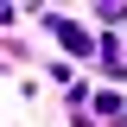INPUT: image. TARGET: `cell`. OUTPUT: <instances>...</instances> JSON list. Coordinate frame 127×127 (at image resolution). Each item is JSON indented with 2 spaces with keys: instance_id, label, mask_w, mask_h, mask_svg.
Here are the masks:
<instances>
[{
  "instance_id": "1",
  "label": "cell",
  "mask_w": 127,
  "mask_h": 127,
  "mask_svg": "<svg viewBox=\"0 0 127 127\" xmlns=\"http://www.w3.org/2000/svg\"><path fill=\"white\" fill-rule=\"evenodd\" d=\"M51 32H57L70 51H89V32H83V26H70V19H51Z\"/></svg>"
}]
</instances>
